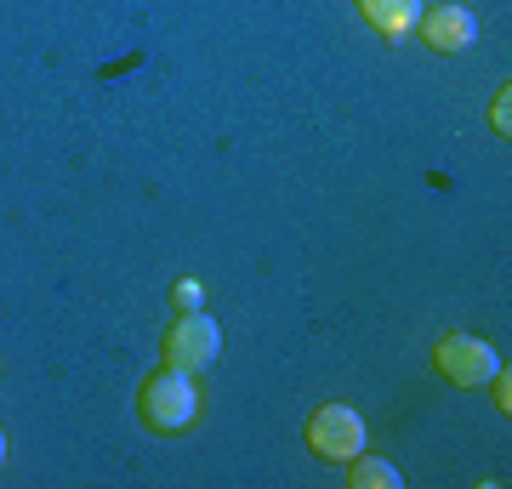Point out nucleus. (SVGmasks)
I'll return each instance as SVG.
<instances>
[{"label":"nucleus","instance_id":"nucleus-4","mask_svg":"<svg viewBox=\"0 0 512 489\" xmlns=\"http://www.w3.org/2000/svg\"><path fill=\"white\" fill-rule=\"evenodd\" d=\"M433 370H439L450 387H484V381L501 376V353H495L490 342L467 336V330H450V336H439V347H433Z\"/></svg>","mask_w":512,"mask_h":489},{"label":"nucleus","instance_id":"nucleus-7","mask_svg":"<svg viewBox=\"0 0 512 489\" xmlns=\"http://www.w3.org/2000/svg\"><path fill=\"white\" fill-rule=\"evenodd\" d=\"M348 484H353V489H399L404 472L393 467V461H382V455L359 450V455L348 461Z\"/></svg>","mask_w":512,"mask_h":489},{"label":"nucleus","instance_id":"nucleus-1","mask_svg":"<svg viewBox=\"0 0 512 489\" xmlns=\"http://www.w3.org/2000/svg\"><path fill=\"white\" fill-rule=\"evenodd\" d=\"M200 381H194V370H154V376L137 387V421H143L148 433L160 438H183L188 427H200Z\"/></svg>","mask_w":512,"mask_h":489},{"label":"nucleus","instance_id":"nucleus-6","mask_svg":"<svg viewBox=\"0 0 512 489\" xmlns=\"http://www.w3.org/2000/svg\"><path fill=\"white\" fill-rule=\"evenodd\" d=\"M353 12H359L382 40H410L421 12H427V0H353Z\"/></svg>","mask_w":512,"mask_h":489},{"label":"nucleus","instance_id":"nucleus-9","mask_svg":"<svg viewBox=\"0 0 512 489\" xmlns=\"http://www.w3.org/2000/svg\"><path fill=\"white\" fill-rule=\"evenodd\" d=\"M171 308H177V313L205 308V285H200V279H183V285H171Z\"/></svg>","mask_w":512,"mask_h":489},{"label":"nucleus","instance_id":"nucleus-10","mask_svg":"<svg viewBox=\"0 0 512 489\" xmlns=\"http://www.w3.org/2000/svg\"><path fill=\"white\" fill-rule=\"evenodd\" d=\"M6 450H12V444H6V433H0V467H6Z\"/></svg>","mask_w":512,"mask_h":489},{"label":"nucleus","instance_id":"nucleus-3","mask_svg":"<svg viewBox=\"0 0 512 489\" xmlns=\"http://www.w3.org/2000/svg\"><path fill=\"white\" fill-rule=\"evenodd\" d=\"M302 438H308V450L319 455V461H342V467H348L359 450H370L365 416H359L353 404H319L308 416V427H302Z\"/></svg>","mask_w":512,"mask_h":489},{"label":"nucleus","instance_id":"nucleus-2","mask_svg":"<svg viewBox=\"0 0 512 489\" xmlns=\"http://www.w3.org/2000/svg\"><path fill=\"white\" fill-rule=\"evenodd\" d=\"M217 353H222V330L205 308L177 313V319L165 325V336H160V359L171 364V370H194V376H200V370L217 364Z\"/></svg>","mask_w":512,"mask_h":489},{"label":"nucleus","instance_id":"nucleus-5","mask_svg":"<svg viewBox=\"0 0 512 489\" xmlns=\"http://www.w3.org/2000/svg\"><path fill=\"white\" fill-rule=\"evenodd\" d=\"M416 35H421V46H433V52L450 57V52H467L478 40V18L467 6H456V0H444V6H427V12H421Z\"/></svg>","mask_w":512,"mask_h":489},{"label":"nucleus","instance_id":"nucleus-8","mask_svg":"<svg viewBox=\"0 0 512 489\" xmlns=\"http://www.w3.org/2000/svg\"><path fill=\"white\" fill-rule=\"evenodd\" d=\"M490 126H495V137H512V86H501L490 97Z\"/></svg>","mask_w":512,"mask_h":489}]
</instances>
